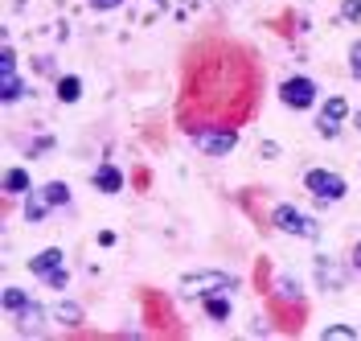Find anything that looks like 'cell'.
I'll return each instance as SVG.
<instances>
[{
  "label": "cell",
  "mask_w": 361,
  "mask_h": 341,
  "mask_svg": "<svg viewBox=\"0 0 361 341\" xmlns=\"http://www.w3.org/2000/svg\"><path fill=\"white\" fill-rule=\"evenodd\" d=\"M353 268H357V272H361V243H357V247H353Z\"/></svg>",
  "instance_id": "484cf974"
},
{
  "label": "cell",
  "mask_w": 361,
  "mask_h": 341,
  "mask_svg": "<svg viewBox=\"0 0 361 341\" xmlns=\"http://www.w3.org/2000/svg\"><path fill=\"white\" fill-rule=\"evenodd\" d=\"M271 222L283 230V234H300V239H316V234H320L312 218H304L295 205H275V210H271Z\"/></svg>",
  "instance_id": "277c9868"
},
{
  "label": "cell",
  "mask_w": 361,
  "mask_h": 341,
  "mask_svg": "<svg viewBox=\"0 0 361 341\" xmlns=\"http://www.w3.org/2000/svg\"><path fill=\"white\" fill-rule=\"evenodd\" d=\"M324 119H333V124H341V119H345V115H349V103H345V99H341V95H333V99H324Z\"/></svg>",
  "instance_id": "e0dca14e"
},
{
  "label": "cell",
  "mask_w": 361,
  "mask_h": 341,
  "mask_svg": "<svg viewBox=\"0 0 361 341\" xmlns=\"http://www.w3.org/2000/svg\"><path fill=\"white\" fill-rule=\"evenodd\" d=\"M78 95H82V83H78L74 74L58 78V99H62V103H78Z\"/></svg>",
  "instance_id": "9a60e30c"
},
{
  "label": "cell",
  "mask_w": 361,
  "mask_h": 341,
  "mask_svg": "<svg viewBox=\"0 0 361 341\" xmlns=\"http://www.w3.org/2000/svg\"><path fill=\"white\" fill-rule=\"evenodd\" d=\"M25 304H29V296H25L21 288H4V313H13V317H17Z\"/></svg>",
  "instance_id": "ac0fdd59"
},
{
  "label": "cell",
  "mask_w": 361,
  "mask_h": 341,
  "mask_svg": "<svg viewBox=\"0 0 361 341\" xmlns=\"http://www.w3.org/2000/svg\"><path fill=\"white\" fill-rule=\"evenodd\" d=\"M304 185H308V193H312L320 205L345 198V177H337L333 169H308V173H304Z\"/></svg>",
  "instance_id": "7a4b0ae2"
},
{
  "label": "cell",
  "mask_w": 361,
  "mask_h": 341,
  "mask_svg": "<svg viewBox=\"0 0 361 341\" xmlns=\"http://www.w3.org/2000/svg\"><path fill=\"white\" fill-rule=\"evenodd\" d=\"M193 144L202 148L205 157H226V152H234L238 136H234L230 128H197V132H193Z\"/></svg>",
  "instance_id": "5b68a950"
},
{
  "label": "cell",
  "mask_w": 361,
  "mask_h": 341,
  "mask_svg": "<svg viewBox=\"0 0 361 341\" xmlns=\"http://www.w3.org/2000/svg\"><path fill=\"white\" fill-rule=\"evenodd\" d=\"M42 198L49 202V210L70 205V185H66V181H49V185H42Z\"/></svg>",
  "instance_id": "4fadbf2b"
},
{
  "label": "cell",
  "mask_w": 361,
  "mask_h": 341,
  "mask_svg": "<svg viewBox=\"0 0 361 341\" xmlns=\"http://www.w3.org/2000/svg\"><path fill=\"white\" fill-rule=\"evenodd\" d=\"M279 99H283V107H292V112H308L316 103V83L304 78V74H292V78L279 83Z\"/></svg>",
  "instance_id": "3957f363"
},
{
  "label": "cell",
  "mask_w": 361,
  "mask_h": 341,
  "mask_svg": "<svg viewBox=\"0 0 361 341\" xmlns=\"http://www.w3.org/2000/svg\"><path fill=\"white\" fill-rule=\"evenodd\" d=\"M341 17L345 21H361V0H341Z\"/></svg>",
  "instance_id": "44dd1931"
},
{
  "label": "cell",
  "mask_w": 361,
  "mask_h": 341,
  "mask_svg": "<svg viewBox=\"0 0 361 341\" xmlns=\"http://www.w3.org/2000/svg\"><path fill=\"white\" fill-rule=\"evenodd\" d=\"M316 132L324 140H337L341 136V124H333V119H324V115H316Z\"/></svg>",
  "instance_id": "ffe728a7"
},
{
  "label": "cell",
  "mask_w": 361,
  "mask_h": 341,
  "mask_svg": "<svg viewBox=\"0 0 361 341\" xmlns=\"http://www.w3.org/2000/svg\"><path fill=\"white\" fill-rule=\"evenodd\" d=\"M275 288H279V296H288V300H300V284H295L292 275H279Z\"/></svg>",
  "instance_id": "d6986e66"
},
{
  "label": "cell",
  "mask_w": 361,
  "mask_h": 341,
  "mask_svg": "<svg viewBox=\"0 0 361 341\" xmlns=\"http://www.w3.org/2000/svg\"><path fill=\"white\" fill-rule=\"evenodd\" d=\"M4 189L8 193H29V169H8L4 173Z\"/></svg>",
  "instance_id": "5bb4252c"
},
{
  "label": "cell",
  "mask_w": 361,
  "mask_h": 341,
  "mask_svg": "<svg viewBox=\"0 0 361 341\" xmlns=\"http://www.w3.org/2000/svg\"><path fill=\"white\" fill-rule=\"evenodd\" d=\"M25 95V83L17 70H8V74H0V103H17Z\"/></svg>",
  "instance_id": "8fae6325"
},
{
  "label": "cell",
  "mask_w": 361,
  "mask_h": 341,
  "mask_svg": "<svg viewBox=\"0 0 361 341\" xmlns=\"http://www.w3.org/2000/svg\"><path fill=\"white\" fill-rule=\"evenodd\" d=\"M90 4H94L99 13H111V8H119V4H123V0H90Z\"/></svg>",
  "instance_id": "d4e9b609"
},
{
  "label": "cell",
  "mask_w": 361,
  "mask_h": 341,
  "mask_svg": "<svg viewBox=\"0 0 361 341\" xmlns=\"http://www.w3.org/2000/svg\"><path fill=\"white\" fill-rule=\"evenodd\" d=\"M353 128H357V132H361V112H357V115H353Z\"/></svg>",
  "instance_id": "4316f807"
},
{
  "label": "cell",
  "mask_w": 361,
  "mask_h": 341,
  "mask_svg": "<svg viewBox=\"0 0 361 341\" xmlns=\"http://www.w3.org/2000/svg\"><path fill=\"white\" fill-rule=\"evenodd\" d=\"M316 284L324 288V292H341L345 284H349V275L341 268L337 259H329V255H316Z\"/></svg>",
  "instance_id": "8992f818"
},
{
  "label": "cell",
  "mask_w": 361,
  "mask_h": 341,
  "mask_svg": "<svg viewBox=\"0 0 361 341\" xmlns=\"http://www.w3.org/2000/svg\"><path fill=\"white\" fill-rule=\"evenodd\" d=\"M17 325H21V333H33V337H37V333L45 329V309L37 304V300H29L21 313H17Z\"/></svg>",
  "instance_id": "9c48e42d"
},
{
  "label": "cell",
  "mask_w": 361,
  "mask_h": 341,
  "mask_svg": "<svg viewBox=\"0 0 361 341\" xmlns=\"http://www.w3.org/2000/svg\"><path fill=\"white\" fill-rule=\"evenodd\" d=\"M349 70H353V78L361 83V42H353V46H349Z\"/></svg>",
  "instance_id": "7402d4cb"
},
{
  "label": "cell",
  "mask_w": 361,
  "mask_h": 341,
  "mask_svg": "<svg viewBox=\"0 0 361 341\" xmlns=\"http://www.w3.org/2000/svg\"><path fill=\"white\" fill-rule=\"evenodd\" d=\"M180 288L185 292H230L234 288V275H226V272H202V275H185L180 280Z\"/></svg>",
  "instance_id": "52a82bcc"
},
{
  "label": "cell",
  "mask_w": 361,
  "mask_h": 341,
  "mask_svg": "<svg viewBox=\"0 0 361 341\" xmlns=\"http://www.w3.org/2000/svg\"><path fill=\"white\" fill-rule=\"evenodd\" d=\"M230 313H234L230 296H222V292H205V317H209V321H230Z\"/></svg>",
  "instance_id": "30bf717a"
},
{
  "label": "cell",
  "mask_w": 361,
  "mask_h": 341,
  "mask_svg": "<svg viewBox=\"0 0 361 341\" xmlns=\"http://www.w3.org/2000/svg\"><path fill=\"white\" fill-rule=\"evenodd\" d=\"M29 272L37 275L42 284H49V288H66L70 284V272H66V255H62V247H45L37 251L33 259H29Z\"/></svg>",
  "instance_id": "6da1fadb"
},
{
  "label": "cell",
  "mask_w": 361,
  "mask_h": 341,
  "mask_svg": "<svg viewBox=\"0 0 361 341\" xmlns=\"http://www.w3.org/2000/svg\"><path fill=\"white\" fill-rule=\"evenodd\" d=\"M8 70H17V54H13V46L0 49V74H8Z\"/></svg>",
  "instance_id": "603a6c76"
},
{
  "label": "cell",
  "mask_w": 361,
  "mask_h": 341,
  "mask_svg": "<svg viewBox=\"0 0 361 341\" xmlns=\"http://www.w3.org/2000/svg\"><path fill=\"white\" fill-rule=\"evenodd\" d=\"M45 214H49V202L42 198V189H37V193L29 189V193H25V218H29V222H42Z\"/></svg>",
  "instance_id": "7c38bea8"
},
{
  "label": "cell",
  "mask_w": 361,
  "mask_h": 341,
  "mask_svg": "<svg viewBox=\"0 0 361 341\" xmlns=\"http://www.w3.org/2000/svg\"><path fill=\"white\" fill-rule=\"evenodd\" d=\"M324 337H357V329H353V325H329Z\"/></svg>",
  "instance_id": "cb8c5ba5"
},
{
  "label": "cell",
  "mask_w": 361,
  "mask_h": 341,
  "mask_svg": "<svg viewBox=\"0 0 361 341\" xmlns=\"http://www.w3.org/2000/svg\"><path fill=\"white\" fill-rule=\"evenodd\" d=\"M90 185H94V189H103V193H119V189H123V169H115L111 160H103V164L94 169Z\"/></svg>",
  "instance_id": "ba28073f"
},
{
  "label": "cell",
  "mask_w": 361,
  "mask_h": 341,
  "mask_svg": "<svg viewBox=\"0 0 361 341\" xmlns=\"http://www.w3.org/2000/svg\"><path fill=\"white\" fill-rule=\"evenodd\" d=\"M54 317L62 321V325H82V309H78L74 300H62V304L54 309Z\"/></svg>",
  "instance_id": "2e32d148"
}]
</instances>
